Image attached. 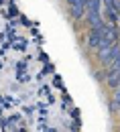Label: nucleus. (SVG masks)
Masks as SVG:
<instances>
[{
    "label": "nucleus",
    "instance_id": "f257e3e1",
    "mask_svg": "<svg viewBox=\"0 0 120 132\" xmlns=\"http://www.w3.org/2000/svg\"><path fill=\"white\" fill-rule=\"evenodd\" d=\"M104 39V27H92V31L87 35V49H98Z\"/></svg>",
    "mask_w": 120,
    "mask_h": 132
},
{
    "label": "nucleus",
    "instance_id": "f03ea898",
    "mask_svg": "<svg viewBox=\"0 0 120 132\" xmlns=\"http://www.w3.org/2000/svg\"><path fill=\"white\" fill-rule=\"evenodd\" d=\"M110 110H112V114H118V110H120V85L114 89V96H112V102H110Z\"/></svg>",
    "mask_w": 120,
    "mask_h": 132
},
{
    "label": "nucleus",
    "instance_id": "7ed1b4c3",
    "mask_svg": "<svg viewBox=\"0 0 120 132\" xmlns=\"http://www.w3.org/2000/svg\"><path fill=\"white\" fill-rule=\"evenodd\" d=\"M6 16H18V10H17V6L12 4V2H8V14Z\"/></svg>",
    "mask_w": 120,
    "mask_h": 132
},
{
    "label": "nucleus",
    "instance_id": "20e7f679",
    "mask_svg": "<svg viewBox=\"0 0 120 132\" xmlns=\"http://www.w3.org/2000/svg\"><path fill=\"white\" fill-rule=\"evenodd\" d=\"M53 85H55V87H63V81H61V75H53Z\"/></svg>",
    "mask_w": 120,
    "mask_h": 132
},
{
    "label": "nucleus",
    "instance_id": "39448f33",
    "mask_svg": "<svg viewBox=\"0 0 120 132\" xmlns=\"http://www.w3.org/2000/svg\"><path fill=\"white\" fill-rule=\"evenodd\" d=\"M71 118L79 120V110H77V108H71Z\"/></svg>",
    "mask_w": 120,
    "mask_h": 132
},
{
    "label": "nucleus",
    "instance_id": "423d86ee",
    "mask_svg": "<svg viewBox=\"0 0 120 132\" xmlns=\"http://www.w3.org/2000/svg\"><path fill=\"white\" fill-rule=\"evenodd\" d=\"M4 2H6V0H0V4H4Z\"/></svg>",
    "mask_w": 120,
    "mask_h": 132
},
{
    "label": "nucleus",
    "instance_id": "0eeeda50",
    "mask_svg": "<svg viewBox=\"0 0 120 132\" xmlns=\"http://www.w3.org/2000/svg\"><path fill=\"white\" fill-rule=\"evenodd\" d=\"M118 116H120V110H118Z\"/></svg>",
    "mask_w": 120,
    "mask_h": 132
}]
</instances>
